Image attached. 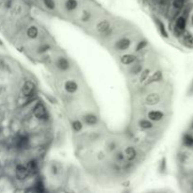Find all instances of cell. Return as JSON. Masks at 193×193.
Returning <instances> with one entry per match:
<instances>
[{
	"instance_id": "cell-3",
	"label": "cell",
	"mask_w": 193,
	"mask_h": 193,
	"mask_svg": "<svg viewBox=\"0 0 193 193\" xmlns=\"http://www.w3.org/2000/svg\"><path fill=\"white\" fill-rule=\"evenodd\" d=\"M33 114H34V116L37 119H40V120L46 118L47 111L45 109V107L42 104L36 105V107L34 108V109H33Z\"/></svg>"
},
{
	"instance_id": "cell-15",
	"label": "cell",
	"mask_w": 193,
	"mask_h": 193,
	"mask_svg": "<svg viewBox=\"0 0 193 193\" xmlns=\"http://www.w3.org/2000/svg\"><path fill=\"white\" fill-rule=\"evenodd\" d=\"M57 65L62 71H65V70H67L69 68V62L66 59H64V57H60V59L57 60Z\"/></svg>"
},
{
	"instance_id": "cell-4",
	"label": "cell",
	"mask_w": 193,
	"mask_h": 193,
	"mask_svg": "<svg viewBox=\"0 0 193 193\" xmlns=\"http://www.w3.org/2000/svg\"><path fill=\"white\" fill-rule=\"evenodd\" d=\"M15 173H16V176L19 180H25L26 178L28 176V173H29V171L28 169L23 165H18L16 167V170H15Z\"/></svg>"
},
{
	"instance_id": "cell-16",
	"label": "cell",
	"mask_w": 193,
	"mask_h": 193,
	"mask_svg": "<svg viewBox=\"0 0 193 193\" xmlns=\"http://www.w3.org/2000/svg\"><path fill=\"white\" fill-rule=\"evenodd\" d=\"M38 33H39L38 28H37L36 27H34V26L30 27L27 29V36L29 37L30 39H36L37 36H38Z\"/></svg>"
},
{
	"instance_id": "cell-9",
	"label": "cell",
	"mask_w": 193,
	"mask_h": 193,
	"mask_svg": "<svg viewBox=\"0 0 193 193\" xmlns=\"http://www.w3.org/2000/svg\"><path fill=\"white\" fill-rule=\"evenodd\" d=\"M148 118L151 121L157 122V121H160L164 118V113L158 111V110H153V111H150L148 113Z\"/></svg>"
},
{
	"instance_id": "cell-8",
	"label": "cell",
	"mask_w": 193,
	"mask_h": 193,
	"mask_svg": "<svg viewBox=\"0 0 193 193\" xmlns=\"http://www.w3.org/2000/svg\"><path fill=\"white\" fill-rule=\"evenodd\" d=\"M124 153H125V157H126V159L129 161H132L134 159H136L137 157V151H136V149L132 146L127 147Z\"/></svg>"
},
{
	"instance_id": "cell-6",
	"label": "cell",
	"mask_w": 193,
	"mask_h": 193,
	"mask_svg": "<svg viewBox=\"0 0 193 193\" xmlns=\"http://www.w3.org/2000/svg\"><path fill=\"white\" fill-rule=\"evenodd\" d=\"M96 28H97V30L100 33L105 34V33H107V32H108L110 30V24L107 20H102V21H100L98 23V25H97V27H96Z\"/></svg>"
},
{
	"instance_id": "cell-10",
	"label": "cell",
	"mask_w": 193,
	"mask_h": 193,
	"mask_svg": "<svg viewBox=\"0 0 193 193\" xmlns=\"http://www.w3.org/2000/svg\"><path fill=\"white\" fill-rule=\"evenodd\" d=\"M183 144L187 148H193V135L190 133H186L183 137Z\"/></svg>"
},
{
	"instance_id": "cell-21",
	"label": "cell",
	"mask_w": 193,
	"mask_h": 193,
	"mask_svg": "<svg viewBox=\"0 0 193 193\" xmlns=\"http://www.w3.org/2000/svg\"><path fill=\"white\" fill-rule=\"evenodd\" d=\"M142 70V66L141 64H136V65H134L132 68H131V73L132 74H135V75H137L138 73H141Z\"/></svg>"
},
{
	"instance_id": "cell-20",
	"label": "cell",
	"mask_w": 193,
	"mask_h": 193,
	"mask_svg": "<svg viewBox=\"0 0 193 193\" xmlns=\"http://www.w3.org/2000/svg\"><path fill=\"white\" fill-rule=\"evenodd\" d=\"M72 127H73L75 132H79L82 127H83V125H82V123L79 122V121H74L73 123H72Z\"/></svg>"
},
{
	"instance_id": "cell-5",
	"label": "cell",
	"mask_w": 193,
	"mask_h": 193,
	"mask_svg": "<svg viewBox=\"0 0 193 193\" xmlns=\"http://www.w3.org/2000/svg\"><path fill=\"white\" fill-rule=\"evenodd\" d=\"M160 95L158 93H150L148 94L146 97H145V104L148 105H157L159 102H160Z\"/></svg>"
},
{
	"instance_id": "cell-12",
	"label": "cell",
	"mask_w": 193,
	"mask_h": 193,
	"mask_svg": "<svg viewBox=\"0 0 193 193\" xmlns=\"http://www.w3.org/2000/svg\"><path fill=\"white\" fill-rule=\"evenodd\" d=\"M162 72L161 71H156V73H154L150 78H147L146 80V84H151L154 83V82H157V81H160L162 78Z\"/></svg>"
},
{
	"instance_id": "cell-22",
	"label": "cell",
	"mask_w": 193,
	"mask_h": 193,
	"mask_svg": "<svg viewBox=\"0 0 193 193\" xmlns=\"http://www.w3.org/2000/svg\"><path fill=\"white\" fill-rule=\"evenodd\" d=\"M149 73H150V70H148V69L144 70L142 73H141V77H139V81H141V82H144V81H145V80L147 79L148 75H149Z\"/></svg>"
},
{
	"instance_id": "cell-23",
	"label": "cell",
	"mask_w": 193,
	"mask_h": 193,
	"mask_svg": "<svg viewBox=\"0 0 193 193\" xmlns=\"http://www.w3.org/2000/svg\"><path fill=\"white\" fill-rule=\"evenodd\" d=\"M43 3H44L45 6L50 9H53L55 8V2L54 0H43Z\"/></svg>"
},
{
	"instance_id": "cell-7",
	"label": "cell",
	"mask_w": 193,
	"mask_h": 193,
	"mask_svg": "<svg viewBox=\"0 0 193 193\" xmlns=\"http://www.w3.org/2000/svg\"><path fill=\"white\" fill-rule=\"evenodd\" d=\"M64 87H65V90L69 93H74L77 90V89H78V85H77L75 81H73V80L66 81Z\"/></svg>"
},
{
	"instance_id": "cell-1",
	"label": "cell",
	"mask_w": 193,
	"mask_h": 193,
	"mask_svg": "<svg viewBox=\"0 0 193 193\" xmlns=\"http://www.w3.org/2000/svg\"><path fill=\"white\" fill-rule=\"evenodd\" d=\"M181 43L186 48L189 50H193V34L190 31H186L180 38Z\"/></svg>"
},
{
	"instance_id": "cell-13",
	"label": "cell",
	"mask_w": 193,
	"mask_h": 193,
	"mask_svg": "<svg viewBox=\"0 0 193 193\" xmlns=\"http://www.w3.org/2000/svg\"><path fill=\"white\" fill-rule=\"evenodd\" d=\"M137 60L136 56L131 55V54H127V55H123L122 57H121V61L122 63L124 65H127V64H131L133 62Z\"/></svg>"
},
{
	"instance_id": "cell-19",
	"label": "cell",
	"mask_w": 193,
	"mask_h": 193,
	"mask_svg": "<svg viewBox=\"0 0 193 193\" xmlns=\"http://www.w3.org/2000/svg\"><path fill=\"white\" fill-rule=\"evenodd\" d=\"M139 126L143 129H149V128H152L153 127V123L150 122L149 120H141L139 121Z\"/></svg>"
},
{
	"instance_id": "cell-14",
	"label": "cell",
	"mask_w": 193,
	"mask_h": 193,
	"mask_svg": "<svg viewBox=\"0 0 193 193\" xmlns=\"http://www.w3.org/2000/svg\"><path fill=\"white\" fill-rule=\"evenodd\" d=\"M130 43H131V42H130L128 39H122V40L117 42V45L116 46H117V48L120 50H125L129 47Z\"/></svg>"
},
{
	"instance_id": "cell-17",
	"label": "cell",
	"mask_w": 193,
	"mask_h": 193,
	"mask_svg": "<svg viewBox=\"0 0 193 193\" xmlns=\"http://www.w3.org/2000/svg\"><path fill=\"white\" fill-rule=\"evenodd\" d=\"M85 121L88 124H95L97 123V117L93 114H88L85 116Z\"/></svg>"
},
{
	"instance_id": "cell-24",
	"label": "cell",
	"mask_w": 193,
	"mask_h": 193,
	"mask_svg": "<svg viewBox=\"0 0 193 193\" xmlns=\"http://www.w3.org/2000/svg\"><path fill=\"white\" fill-rule=\"evenodd\" d=\"M36 167H37V165H36V163H35V161H30L29 163L27 164V169H28V171H34L35 170H36Z\"/></svg>"
},
{
	"instance_id": "cell-18",
	"label": "cell",
	"mask_w": 193,
	"mask_h": 193,
	"mask_svg": "<svg viewBox=\"0 0 193 193\" xmlns=\"http://www.w3.org/2000/svg\"><path fill=\"white\" fill-rule=\"evenodd\" d=\"M77 7V1L76 0H67L65 3V8L68 11H74Z\"/></svg>"
},
{
	"instance_id": "cell-2",
	"label": "cell",
	"mask_w": 193,
	"mask_h": 193,
	"mask_svg": "<svg viewBox=\"0 0 193 193\" xmlns=\"http://www.w3.org/2000/svg\"><path fill=\"white\" fill-rule=\"evenodd\" d=\"M34 90H35V84L33 81L27 80L25 83H24L23 88H22V93L26 97H28V96L32 95V93H34Z\"/></svg>"
},
{
	"instance_id": "cell-11",
	"label": "cell",
	"mask_w": 193,
	"mask_h": 193,
	"mask_svg": "<svg viewBox=\"0 0 193 193\" xmlns=\"http://www.w3.org/2000/svg\"><path fill=\"white\" fill-rule=\"evenodd\" d=\"M154 23H156V27L158 28L159 32L161 33V35L163 37H165V38H168L169 35H168V32L166 30V27H165V26H164V24L160 20H159L158 18H154Z\"/></svg>"
},
{
	"instance_id": "cell-25",
	"label": "cell",
	"mask_w": 193,
	"mask_h": 193,
	"mask_svg": "<svg viewBox=\"0 0 193 193\" xmlns=\"http://www.w3.org/2000/svg\"><path fill=\"white\" fill-rule=\"evenodd\" d=\"M147 45V42L146 41H141V42H138V44L137 46V51H141L142 50L144 47Z\"/></svg>"
}]
</instances>
